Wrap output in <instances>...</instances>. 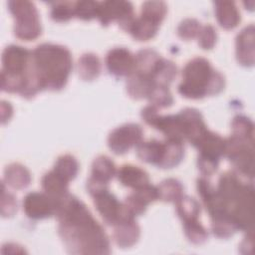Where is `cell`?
<instances>
[{
	"mask_svg": "<svg viewBox=\"0 0 255 255\" xmlns=\"http://www.w3.org/2000/svg\"><path fill=\"white\" fill-rule=\"evenodd\" d=\"M51 5L50 15L55 22H67L75 16L74 2H53Z\"/></svg>",
	"mask_w": 255,
	"mask_h": 255,
	"instance_id": "34",
	"label": "cell"
},
{
	"mask_svg": "<svg viewBox=\"0 0 255 255\" xmlns=\"http://www.w3.org/2000/svg\"><path fill=\"white\" fill-rule=\"evenodd\" d=\"M97 19L104 26H108L112 22H117L123 30L128 32L135 20L133 6L130 2L122 0L99 2Z\"/></svg>",
	"mask_w": 255,
	"mask_h": 255,
	"instance_id": "7",
	"label": "cell"
},
{
	"mask_svg": "<svg viewBox=\"0 0 255 255\" xmlns=\"http://www.w3.org/2000/svg\"><path fill=\"white\" fill-rule=\"evenodd\" d=\"M156 187L158 199L165 202H175L183 195V186L175 178H167Z\"/></svg>",
	"mask_w": 255,
	"mask_h": 255,
	"instance_id": "28",
	"label": "cell"
},
{
	"mask_svg": "<svg viewBox=\"0 0 255 255\" xmlns=\"http://www.w3.org/2000/svg\"><path fill=\"white\" fill-rule=\"evenodd\" d=\"M216 191L225 211L235 221L238 229L253 232V184L244 181L236 171H226L220 175Z\"/></svg>",
	"mask_w": 255,
	"mask_h": 255,
	"instance_id": "2",
	"label": "cell"
},
{
	"mask_svg": "<svg viewBox=\"0 0 255 255\" xmlns=\"http://www.w3.org/2000/svg\"><path fill=\"white\" fill-rule=\"evenodd\" d=\"M136 155L144 162L156 165L159 167L163 158L165 149V140L150 139L147 141H140L136 146Z\"/></svg>",
	"mask_w": 255,
	"mask_h": 255,
	"instance_id": "19",
	"label": "cell"
},
{
	"mask_svg": "<svg viewBox=\"0 0 255 255\" xmlns=\"http://www.w3.org/2000/svg\"><path fill=\"white\" fill-rule=\"evenodd\" d=\"M232 135L253 142L254 126L252 121L245 116H236L231 123Z\"/></svg>",
	"mask_w": 255,
	"mask_h": 255,
	"instance_id": "32",
	"label": "cell"
},
{
	"mask_svg": "<svg viewBox=\"0 0 255 255\" xmlns=\"http://www.w3.org/2000/svg\"><path fill=\"white\" fill-rule=\"evenodd\" d=\"M223 156L228 158L240 175L252 178L254 174L253 142L231 135L225 138Z\"/></svg>",
	"mask_w": 255,
	"mask_h": 255,
	"instance_id": "6",
	"label": "cell"
},
{
	"mask_svg": "<svg viewBox=\"0 0 255 255\" xmlns=\"http://www.w3.org/2000/svg\"><path fill=\"white\" fill-rule=\"evenodd\" d=\"M17 212V200L15 196L5 189V183L2 182L1 193V215L3 217H11Z\"/></svg>",
	"mask_w": 255,
	"mask_h": 255,
	"instance_id": "40",
	"label": "cell"
},
{
	"mask_svg": "<svg viewBox=\"0 0 255 255\" xmlns=\"http://www.w3.org/2000/svg\"><path fill=\"white\" fill-rule=\"evenodd\" d=\"M108 71L116 77H129L136 69L135 55L123 47L111 49L106 56Z\"/></svg>",
	"mask_w": 255,
	"mask_h": 255,
	"instance_id": "12",
	"label": "cell"
},
{
	"mask_svg": "<svg viewBox=\"0 0 255 255\" xmlns=\"http://www.w3.org/2000/svg\"><path fill=\"white\" fill-rule=\"evenodd\" d=\"M178 116L182 124L184 140H187L195 147L201 137L208 130L202 115L195 109L186 108L180 111Z\"/></svg>",
	"mask_w": 255,
	"mask_h": 255,
	"instance_id": "13",
	"label": "cell"
},
{
	"mask_svg": "<svg viewBox=\"0 0 255 255\" xmlns=\"http://www.w3.org/2000/svg\"><path fill=\"white\" fill-rule=\"evenodd\" d=\"M176 74L177 68L175 64L170 60L160 58L151 73V79L155 86L169 87Z\"/></svg>",
	"mask_w": 255,
	"mask_h": 255,
	"instance_id": "23",
	"label": "cell"
},
{
	"mask_svg": "<svg viewBox=\"0 0 255 255\" xmlns=\"http://www.w3.org/2000/svg\"><path fill=\"white\" fill-rule=\"evenodd\" d=\"M154 83L149 75L134 71L127 79V91L130 98L140 100L148 97Z\"/></svg>",
	"mask_w": 255,
	"mask_h": 255,
	"instance_id": "17",
	"label": "cell"
},
{
	"mask_svg": "<svg viewBox=\"0 0 255 255\" xmlns=\"http://www.w3.org/2000/svg\"><path fill=\"white\" fill-rule=\"evenodd\" d=\"M55 215L59 221V235L70 253L109 254L111 252L105 229L76 196L69 193L58 200Z\"/></svg>",
	"mask_w": 255,
	"mask_h": 255,
	"instance_id": "1",
	"label": "cell"
},
{
	"mask_svg": "<svg viewBox=\"0 0 255 255\" xmlns=\"http://www.w3.org/2000/svg\"><path fill=\"white\" fill-rule=\"evenodd\" d=\"M167 6L162 1H146L141 5V15L147 16L158 23L165 17Z\"/></svg>",
	"mask_w": 255,
	"mask_h": 255,
	"instance_id": "36",
	"label": "cell"
},
{
	"mask_svg": "<svg viewBox=\"0 0 255 255\" xmlns=\"http://www.w3.org/2000/svg\"><path fill=\"white\" fill-rule=\"evenodd\" d=\"M183 230L186 238L193 244L199 245L204 243L208 238L206 228L197 220L183 222Z\"/></svg>",
	"mask_w": 255,
	"mask_h": 255,
	"instance_id": "33",
	"label": "cell"
},
{
	"mask_svg": "<svg viewBox=\"0 0 255 255\" xmlns=\"http://www.w3.org/2000/svg\"><path fill=\"white\" fill-rule=\"evenodd\" d=\"M142 128L134 123L125 124L115 128L108 137L109 147L116 154H124L142 140Z\"/></svg>",
	"mask_w": 255,
	"mask_h": 255,
	"instance_id": "9",
	"label": "cell"
},
{
	"mask_svg": "<svg viewBox=\"0 0 255 255\" xmlns=\"http://www.w3.org/2000/svg\"><path fill=\"white\" fill-rule=\"evenodd\" d=\"M211 230L218 238L225 239L231 237L238 227L231 216L224 214L211 218Z\"/></svg>",
	"mask_w": 255,
	"mask_h": 255,
	"instance_id": "30",
	"label": "cell"
},
{
	"mask_svg": "<svg viewBox=\"0 0 255 255\" xmlns=\"http://www.w3.org/2000/svg\"><path fill=\"white\" fill-rule=\"evenodd\" d=\"M116 165L114 161L107 155H100L93 161L91 177L109 183L116 174Z\"/></svg>",
	"mask_w": 255,
	"mask_h": 255,
	"instance_id": "27",
	"label": "cell"
},
{
	"mask_svg": "<svg viewBox=\"0 0 255 255\" xmlns=\"http://www.w3.org/2000/svg\"><path fill=\"white\" fill-rule=\"evenodd\" d=\"M184 156V145L182 141L165 139V149L160 168H172L180 163Z\"/></svg>",
	"mask_w": 255,
	"mask_h": 255,
	"instance_id": "26",
	"label": "cell"
},
{
	"mask_svg": "<svg viewBox=\"0 0 255 255\" xmlns=\"http://www.w3.org/2000/svg\"><path fill=\"white\" fill-rule=\"evenodd\" d=\"M32 51L18 45L7 46L2 53V71L10 75L25 76L30 66Z\"/></svg>",
	"mask_w": 255,
	"mask_h": 255,
	"instance_id": "10",
	"label": "cell"
},
{
	"mask_svg": "<svg viewBox=\"0 0 255 255\" xmlns=\"http://www.w3.org/2000/svg\"><path fill=\"white\" fill-rule=\"evenodd\" d=\"M224 87L223 75L213 69L209 61L197 57L185 65L178 93L184 98L198 100L206 96L217 95L223 91Z\"/></svg>",
	"mask_w": 255,
	"mask_h": 255,
	"instance_id": "4",
	"label": "cell"
},
{
	"mask_svg": "<svg viewBox=\"0 0 255 255\" xmlns=\"http://www.w3.org/2000/svg\"><path fill=\"white\" fill-rule=\"evenodd\" d=\"M161 57L157 52L152 49H142L135 55V71L149 75L151 77V73L159 61Z\"/></svg>",
	"mask_w": 255,
	"mask_h": 255,
	"instance_id": "31",
	"label": "cell"
},
{
	"mask_svg": "<svg viewBox=\"0 0 255 255\" xmlns=\"http://www.w3.org/2000/svg\"><path fill=\"white\" fill-rule=\"evenodd\" d=\"M32 67L43 90L60 91L66 86L72 71V55L64 46L44 43L32 51Z\"/></svg>",
	"mask_w": 255,
	"mask_h": 255,
	"instance_id": "3",
	"label": "cell"
},
{
	"mask_svg": "<svg viewBox=\"0 0 255 255\" xmlns=\"http://www.w3.org/2000/svg\"><path fill=\"white\" fill-rule=\"evenodd\" d=\"M41 185L46 194L58 201L69 194V181L51 170L44 174Z\"/></svg>",
	"mask_w": 255,
	"mask_h": 255,
	"instance_id": "20",
	"label": "cell"
},
{
	"mask_svg": "<svg viewBox=\"0 0 255 255\" xmlns=\"http://www.w3.org/2000/svg\"><path fill=\"white\" fill-rule=\"evenodd\" d=\"M200 23L196 19L187 18L180 22L177 27V34L183 40H191L197 38L198 33L201 29Z\"/></svg>",
	"mask_w": 255,
	"mask_h": 255,
	"instance_id": "38",
	"label": "cell"
},
{
	"mask_svg": "<svg viewBox=\"0 0 255 255\" xmlns=\"http://www.w3.org/2000/svg\"><path fill=\"white\" fill-rule=\"evenodd\" d=\"M236 58L240 65L251 67L254 64V25L245 27L236 37Z\"/></svg>",
	"mask_w": 255,
	"mask_h": 255,
	"instance_id": "15",
	"label": "cell"
},
{
	"mask_svg": "<svg viewBox=\"0 0 255 255\" xmlns=\"http://www.w3.org/2000/svg\"><path fill=\"white\" fill-rule=\"evenodd\" d=\"M219 160L220 159L199 154L197 157V166H198L200 173L203 176L212 175L218 168Z\"/></svg>",
	"mask_w": 255,
	"mask_h": 255,
	"instance_id": "41",
	"label": "cell"
},
{
	"mask_svg": "<svg viewBox=\"0 0 255 255\" xmlns=\"http://www.w3.org/2000/svg\"><path fill=\"white\" fill-rule=\"evenodd\" d=\"M159 25L160 24L155 20L140 14V16L135 18L133 21L128 30V33L132 36L133 39L137 41H147L155 36Z\"/></svg>",
	"mask_w": 255,
	"mask_h": 255,
	"instance_id": "21",
	"label": "cell"
},
{
	"mask_svg": "<svg viewBox=\"0 0 255 255\" xmlns=\"http://www.w3.org/2000/svg\"><path fill=\"white\" fill-rule=\"evenodd\" d=\"M148 102L155 108H167L173 103L172 95L168 87L154 86L147 97Z\"/></svg>",
	"mask_w": 255,
	"mask_h": 255,
	"instance_id": "35",
	"label": "cell"
},
{
	"mask_svg": "<svg viewBox=\"0 0 255 255\" xmlns=\"http://www.w3.org/2000/svg\"><path fill=\"white\" fill-rule=\"evenodd\" d=\"M4 182L14 189L26 188L31 182L30 171L20 163H11L4 170Z\"/></svg>",
	"mask_w": 255,
	"mask_h": 255,
	"instance_id": "22",
	"label": "cell"
},
{
	"mask_svg": "<svg viewBox=\"0 0 255 255\" xmlns=\"http://www.w3.org/2000/svg\"><path fill=\"white\" fill-rule=\"evenodd\" d=\"M176 213L183 222L197 220L201 211L199 202L188 195H182L175 201Z\"/></svg>",
	"mask_w": 255,
	"mask_h": 255,
	"instance_id": "25",
	"label": "cell"
},
{
	"mask_svg": "<svg viewBox=\"0 0 255 255\" xmlns=\"http://www.w3.org/2000/svg\"><path fill=\"white\" fill-rule=\"evenodd\" d=\"M215 17L218 24L226 30L235 28L240 20V12L232 1H216L214 2Z\"/></svg>",
	"mask_w": 255,
	"mask_h": 255,
	"instance_id": "18",
	"label": "cell"
},
{
	"mask_svg": "<svg viewBox=\"0 0 255 255\" xmlns=\"http://www.w3.org/2000/svg\"><path fill=\"white\" fill-rule=\"evenodd\" d=\"M57 201L45 192H30L23 199V210L31 219H45L55 215Z\"/></svg>",
	"mask_w": 255,
	"mask_h": 255,
	"instance_id": "11",
	"label": "cell"
},
{
	"mask_svg": "<svg viewBox=\"0 0 255 255\" xmlns=\"http://www.w3.org/2000/svg\"><path fill=\"white\" fill-rule=\"evenodd\" d=\"M119 181L127 187H130L133 190L140 188L149 183L148 173L132 164H125L117 172Z\"/></svg>",
	"mask_w": 255,
	"mask_h": 255,
	"instance_id": "16",
	"label": "cell"
},
{
	"mask_svg": "<svg viewBox=\"0 0 255 255\" xmlns=\"http://www.w3.org/2000/svg\"><path fill=\"white\" fill-rule=\"evenodd\" d=\"M198 45L203 49V50H210L215 46L216 40H217V34L216 30L212 25H205L202 26L198 36Z\"/></svg>",
	"mask_w": 255,
	"mask_h": 255,
	"instance_id": "39",
	"label": "cell"
},
{
	"mask_svg": "<svg viewBox=\"0 0 255 255\" xmlns=\"http://www.w3.org/2000/svg\"><path fill=\"white\" fill-rule=\"evenodd\" d=\"M10 13L15 18L14 35L23 41H33L42 32L37 8L27 0H12L7 3Z\"/></svg>",
	"mask_w": 255,
	"mask_h": 255,
	"instance_id": "5",
	"label": "cell"
},
{
	"mask_svg": "<svg viewBox=\"0 0 255 255\" xmlns=\"http://www.w3.org/2000/svg\"><path fill=\"white\" fill-rule=\"evenodd\" d=\"M13 114V109L10 103H7L3 101L1 103V117H2V124H5L6 122H9L11 116Z\"/></svg>",
	"mask_w": 255,
	"mask_h": 255,
	"instance_id": "42",
	"label": "cell"
},
{
	"mask_svg": "<svg viewBox=\"0 0 255 255\" xmlns=\"http://www.w3.org/2000/svg\"><path fill=\"white\" fill-rule=\"evenodd\" d=\"M102 66L99 57L93 53L82 55L78 61L79 76L84 81H93L101 74Z\"/></svg>",
	"mask_w": 255,
	"mask_h": 255,
	"instance_id": "24",
	"label": "cell"
},
{
	"mask_svg": "<svg viewBox=\"0 0 255 255\" xmlns=\"http://www.w3.org/2000/svg\"><path fill=\"white\" fill-rule=\"evenodd\" d=\"M99 2L78 1L75 2V16L84 21H90L97 18Z\"/></svg>",
	"mask_w": 255,
	"mask_h": 255,
	"instance_id": "37",
	"label": "cell"
},
{
	"mask_svg": "<svg viewBox=\"0 0 255 255\" xmlns=\"http://www.w3.org/2000/svg\"><path fill=\"white\" fill-rule=\"evenodd\" d=\"M53 170L66 180L71 181L78 174L79 162L75 156L71 154H64L58 157Z\"/></svg>",
	"mask_w": 255,
	"mask_h": 255,
	"instance_id": "29",
	"label": "cell"
},
{
	"mask_svg": "<svg viewBox=\"0 0 255 255\" xmlns=\"http://www.w3.org/2000/svg\"><path fill=\"white\" fill-rule=\"evenodd\" d=\"M139 234L140 229L134 217L123 219L114 225V241L122 248H128L134 245L139 238Z\"/></svg>",
	"mask_w": 255,
	"mask_h": 255,
	"instance_id": "14",
	"label": "cell"
},
{
	"mask_svg": "<svg viewBox=\"0 0 255 255\" xmlns=\"http://www.w3.org/2000/svg\"><path fill=\"white\" fill-rule=\"evenodd\" d=\"M92 197L94 198V204L98 212L107 225L114 226L123 219L135 217L124 202H120L118 198L110 192L109 188L95 193Z\"/></svg>",
	"mask_w": 255,
	"mask_h": 255,
	"instance_id": "8",
	"label": "cell"
}]
</instances>
